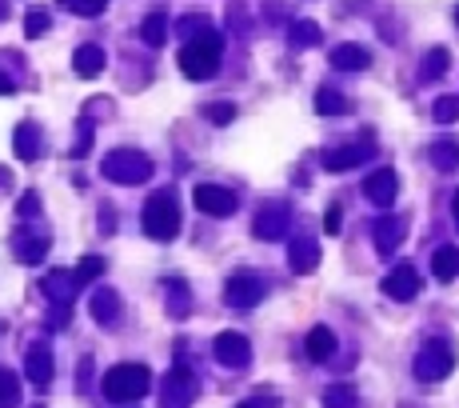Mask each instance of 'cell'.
<instances>
[{
	"mask_svg": "<svg viewBox=\"0 0 459 408\" xmlns=\"http://www.w3.org/2000/svg\"><path fill=\"white\" fill-rule=\"evenodd\" d=\"M447 64H452V53H447V48H431V53L423 56V64H420V76L423 81H436V76L447 72Z\"/></svg>",
	"mask_w": 459,
	"mask_h": 408,
	"instance_id": "28",
	"label": "cell"
},
{
	"mask_svg": "<svg viewBox=\"0 0 459 408\" xmlns=\"http://www.w3.org/2000/svg\"><path fill=\"white\" fill-rule=\"evenodd\" d=\"M140 225H144V233H148L152 241H176V233H180V208H176L172 189L152 192L148 204H144Z\"/></svg>",
	"mask_w": 459,
	"mask_h": 408,
	"instance_id": "3",
	"label": "cell"
},
{
	"mask_svg": "<svg viewBox=\"0 0 459 408\" xmlns=\"http://www.w3.org/2000/svg\"><path fill=\"white\" fill-rule=\"evenodd\" d=\"M220 53H224V45H220V32L192 37L188 45L180 48V72L192 76V81H208V76H216V68H220Z\"/></svg>",
	"mask_w": 459,
	"mask_h": 408,
	"instance_id": "2",
	"label": "cell"
},
{
	"mask_svg": "<svg viewBox=\"0 0 459 408\" xmlns=\"http://www.w3.org/2000/svg\"><path fill=\"white\" fill-rule=\"evenodd\" d=\"M196 393H200V388H196V377H192L184 364H176V369L164 377V401H168V404H188Z\"/></svg>",
	"mask_w": 459,
	"mask_h": 408,
	"instance_id": "15",
	"label": "cell"
},
{
	"mask_svg": "<svg viewBox=\"0 0 459 408\" xmlns=\"http://www.w3.org/2000/svg\"><path fill=\"white\" fill-rule=\"evenodd\" d=\"M363 197H368L376 208H392L399 197V176L396 168H376V173L363 181Z\"/></svg>",
	"mask_w": 459,
	"mask_h": 408,
	"instance_id": "9",
	"label": "cell"
},
{
	"mask_svg": "<svg viewBox=\"0 0 459 408\" xmlns=\"http://www.w3.org/2000/svg\"><path fill=\"white\" fill-rule=\"evenodd\" d=\"M328 401H331V404H339V401H355V393H352V388H331Z\"/></svg>",
	"mask_w": 459,
	"mask_h": 408,
	"instance_id": "40",
	"label": "cell"
},
{
	"mask_svg": "<svg viewBox=\"0 0 459 408\" xmlns=\"http://www.w3.org/2000/svg\"><path fill=\"white\" fill-rule=\"evenodd\" d=\"M455 369V344L444 336H431L420 344V353H415V377L428 380V385H436V380H444L447 372Z\"/></svg>",
	"mask_w": 459,
	"mask_h": 408,
	"instance_id": "4",
	"label": "cell"
},
{
	"mask_svg": "<svg viewBox=\"0 0 459 408\" xmlns=\"http://www.w3.org/2000/svg\"><path fill=\"white\" fill-rule=\"evenodd\" d=\"M404 236H407V217H384L376 225V244H380V252H396L399 244H404Z\"/></svg>",
	"mask_w": 459,
	"mask_h": 408,
	"instance_id": "21",
	"label": "cell"
},
{
	"mask_svg": "<svg viewBox=\"0 0 459 408\" xmlns=\"http://www.w3.org/2000/svg\"><path fill=\"white\" fill-rule=\"evenodd\" d=\"M204 116H208L212 124H228L236 116V105H228V100L224 105H204Z\"/></svg>",
	"mask_w": 459,
	"mask_h": 408,
	"instance_id": "36",
	"label": "cell"
},
{
	"mask_svg": "<svg viewBox=\"0 0 459 408\" xmlns=\"http://www.w3.org/2000/svg\"><path fill=\"white\" fill-rule=\"evenodd\" d=\"M45 252H48V236L45 233L32 236L29 228H21V233L13 236V257L21 260V265H40V260H45Z\"/></svg>",
	"mask_w": 459,
	"mask_h": 408,
	"instance_id": "16",
	"label": "cell"
},
{
	"mask_svg": "<svg viewBox=\"0 0 459 408\" xmlns=\"http://www.w3.org/2000/svg\"><path fill=\"white\" fill-rule=\"evenodd\" d=\"M288 265H292V272H312L320 265V244L312 236H296L288 244Z\"/></svg>",
	"mask_w": 459,
	"mask_h": 408,
	"instance_id": "17",
	"label": "cell"
},
{
	"mask_svg": "<svg viewBox=\"0 0 459 408\" xmlns=\"http://www.w3.org/2000/svg\"><path fill=\"white\" fill-rule=\"evenodd\" d=\"M316 108H320L324 116H344V113H352L347 97H344V92H336V89H320V92H316Z\"/></svg>",
	"mask_w": 459,
	"mask_h": 408,
	"instance_id": "27",
	"label": "cell"
},
{
	"mask_svg": "<svg viewBox=\"0 0 459 408\" xmlns=\"http://www.w3.org/2000/svg\"><path fill=\"white\" fill-rule=\"evenodd\" d=\"M0 401H4V404L21 401V385H16V377L8 369H0Z\"/></svg>",
	"mask_w": 459,
	"mask_h": 408,
	"instance_id": "34",
	"label": "cell"
},
{
	"mask_svg": "<svg viewBox=\"0 0 459 408\" xmlns=\"http://www.w3.org/2000/svg\"><path fill=\"white\" fill-rule=\"evenodd\" d=\"M420 288H423V280H420V272H415V265H396L392 272L384 276V293L392 296V301H415L420 296Z\"/></svg>",
	"mask_w": 459,
	"mask_h": 408,
	"instance_id": "10",
	"label": "cell"
},
{
	"mask_svg": "<svg viewBox=\"0 0 459 408\" xmlns=\"http://www.w3.org/2000/svg\"><path fill=\"white\" fill-rule=\"evenodd\" d=\"M24 32H29V37H45L48 32V13L45 8H32V13L24 16Z\"/></svg>",
	"mask_w": 459,
	"mask_h": 408,
	"instance_id": "33",
	"label": "cell"
},
{
	"mask_svg": "<svg viewBox=\"0 0 459 408\" xmlns=\"http://www.w3.org/2000/svg\"><path fill=\"white\" fill-rule=\"evenodd\" d=\"M192 200H196V208L204 217H232L236 212V192L224 189V184H196V192H192Z\"/></svg>",
	"mask_w": 459,
	"mask_h": 408,
	"instance_id": "7",
	"label": "cell"
},
{
	"mask_svg": "<svg viewBox=\"0 0 459 408\" xmlns=\"http://www.w3.org/2000/svg\"><path fill=\"white\" fill-rule=\"evenodd\" d=\"M455 24H459V8H455Z\"/></svg>",
	"mask_w": 459,
	"mask_h": 408,
	"instance_id": "45",
	"label": "cell"
},
{
	"mask_svg": "<svg viewBox=\"0 0 459 408\" xmlns=\"http://www.w3.org/2000/svg\"><path fill=\"white\" fill-rule=\"evenodd\" d=\"M180 32H184V37H204V32H212L208 29V16H184V21H180Z\"/></svg>",
	"mask_w": 459,
	"mask_h": 408,
	"instance_id": "37",
	"label": "cell"
},
{
	"mask_svg": "<svg viewBox=\"0 0 459 408\" xmlns=\"http://www.w3.org/2000/svg\"><path fill=\"white\" fill-rule=\"evenodd\" d=\"M100 388H104V396L113 404L144 401L152 388V372L144 369V364H116V369H108V377L100 380Z\"/></svg>",
	"mask_w": 459,
	"mask_h": 408,
	"instance_id": "1",
	"label": "cell"
},
{
	"mask_svg": "<svg viewBox=\"0 0 459 408\" xmlns=\"http://www.w3.org/2000/svg\"><path fill=\"white\" fill-rule=\"evenodd\" d=\"M288 225H292V212H288L284 204H268L252 228H256L260 241H280V236H288Z\"/></svg>",
	"mask_w": 459,
	"mask_h": 408,
	"instance_id": "14",
	"label": "cell"
},
{
	"mask_svg": "<svg viewBox=\"0 0 459 408\" xmlns=\"http://www.w3.org/2000/svg\"><path fill=\"white\" fill-rule=\"evenodd\" d=\"M431 272H436V280H455L459 276V249L452 244H444V249H436V257H431Z\"/></svg>",
	"mask_w": 459,
	"mask_h": 408,
	"instance_id": "24",
	"label": "cell"
},
{
	"mask_svg": "<svg viewBox=\"0 0 459 408\" xmlns=\"http://www.w3.org/2000/svg\"><path fill=\"white\" fill-rule=\"evenodd\" d=\"M116 317H121V296H116L113 288L100 285L96 293H92V320H96V325H104V328H113Z\"/></svg>",
	"mask_w": 459,
	"mask_h": 408,
	"instance_id": "18",
	"label": "cell"
},
{
	"mask_svg": "<svg viewBox=\"0 0 459 408\" xmlns=\"http://www.w3.org/2000/svg\"><path fill=\"white\" fill-rule=\"evenodd\" d=\"M304 353H308V361H316V364L331 361V353H336V333L324 325H316L308 333V340H304Z\"/></svg>",
	"mask_w": 459,
	"mask_h": 408,
	"instance_id": "22",
	"label": "cell"
},
{
	"mask_svg": "<svg viewBox=\"0 0 459 408\" xmlns=\"http://www.w3.org/2000/svg\"><path fill=\"white\" fill-rule=\"evenodd\" d=\"M140 37H144V45L148 48H160L168 40V16L164 13H152V16H144V24H140Z\"/></svg>",
	"mask_w": 459,
	"mask_h": 408,
	"instance_id": "25",
	"label": "cell"
},
{
	"mask_svg": "<svg viewBox=\"0 0 459 408\" xmlns=\"http://www.w3.org/2000/svg\"><path fill=\"white\" fill-rule=\"evenodd\" d=\"M168 309H172V317H188V288L180 285V280H168Z\"/></svg>",
	"mask_w": 459,
	"mask_h": 408,
	"instance_id": "30",
	"label": "cell"
},
{
	"mask_svg": "<svg viewBox=\"0 0 459 408\" xmlns=\"http://www.w3.org/2000/svg\"><path fill=\"white\" fill-rule=\"evenodd\" d=\"M96 276H104V260L100 257H84L80 265H76V280H80V285H88V280H96Z\"/></svg>",
	"mask_w": 459,
	"mask_h": 408,
	"instance_id": "32",
	"label": "cell"
},
{
	"mask_svg": "<svg viewBox=\"0 0 459 408\" xmlns=\"http://www.w3.org/2000/svg\"><path fill=\"white\" fill-rule=\"evenodd\" d=\"M288 40L292 45H320V24L316 21H296V24H288Z\"/></svg>",
	"mask_w": 459,
	"mask_h": 408,
	"instance_id": "29",
	"label": "cell"
},
{
	"mask_svg": "<svg viewBox=\"0 0 459 408\" xmlns=\"http://www.w3.org/2000/svg\"><path fill=\"white\" fill-rule=\"evenodd\" d=\"M40 293H45L53 304H72L76 293H80V280H76V272L53 268L45 280H40Z\"/></svg>",
	"mask_w": 459,
	"mask_h": 408,
	"instance_id": "13",
	"label": "cell"
},
{
	"mask_svg": "<svg viewBox=\"0 0 459 408\" xmlns=\"http://www.w3.org/2000/svg\"><path fill=\"white\" fill-rule=\"evenodd\" d=\"M8 181H13V176H8V168H0V189H4Z\"/></svg>",
	"mask_w": 459,
	"mask_h": 408,
	"instance_id": "42",
	"label": "cell"
},
{
	"mask_svg": "<svg viewBox=\"0 0 459 408\" xmlns=\"http://www.w3.org/2000/svg\"><path fill=\"white\" fill-rule=\"evenodd\" d=\"M24 372H29V380L37 388H48L53 385V377H56V364H53V348L48 344H32L29 348V356H24Z\"/></svg>",
	"mask_w": 459,
	"mask_h": 408,
	"instance_id": "12",
	"label": "cell"
},
{
	"mask_svg": "<svg viewBox=\"0 0 459 408\" xmlns=\"http://www.w3.org/2000/svg\"><path fill=\"white\" fill-rule=\"evenodd\" d=\"M224 301L232 304V309H256L263 301V280L252 268L232 272V276L224 280Z\"/></svg>",
	"mask_w": 459,
	"mask_h": 408,
	"instance_id": "6",
	"label": "cell"
},
{
	"mask_svg": "<svg viewBox=\"0 0 459 408\" xmlns=\"http://www.w3.org/2000/svg\"><path fill=\"white\" fill-rule=\"evenodd\" d=\"M100 173H104L108 181H116V184H144L152 176V160L144 157V152L116 149V152H108V157H104Z\"/></svg>",
	"mask_w": 459,
	"mask_h": 408,
	"instance_id": "5",
	"label": "cell"
},
{
	"mask_svg": "<svg viewBox=\"0 0 459 408\" xmlns=\"http://www.w3.org/2000/svg\"><path fill=\"white\" fill-rule=\"evenodd\" d=\"M431 165H436L439 173H455L459 168V144L455 140H436L431 144Z\"/></svg>",
	"mask_w": 459,
	"mask_h": 408,
	"instance_id": "26",
	"label": "cell"
},
{
	"mask_svg": "<svg viewBox=\"0 0 459 408\" xmlns=\"http://www.w3.org/2000/svg\"><path fill=\"white\" fill-rule=\"evenodd\" d=\"M13 92H16V84H13V81H8V76H4V72H0V97H13Z\"/></svg>",
	"mask_w": 459,
	"mask_h": 408,
	"instance_id": "41",
	"label": "cell"
},
{
	"mask_svg": "<svg viewBox=\"0 0 459 408\" xmlns=\"http://www.w3.org/2000/svg\"><path fill=\"white\" fill-rule=\"evenodd\" d=\"M339 217H344V208H339V204H331L328 217H324V233H339Z\"/></svg>",
	"mask_w": 459,
	"mask_h": 408,
	"instance_id": "39",
	"label": "cell"
},
{
	"mask_svg": "<svg viewBox=\"0 0 459 408\" xmlns=\"http://www.w3.org/2000/svg\"><path fill=\"white\" fill-rule=\"evenodd\" d=\"M212 356H216L224 369H244L252 361V344L244 333H220L216 344H212Z\"/></svg>",
	"mask_w": 459,
	"mask_h": 408,
	"instance_id": "8",
	"label": "cell"
},
{
	"mask_svg": "<svg viewBox=\"0 0 459 408\" xmlns=\"http://www.w3.org/2000/svg\"><path fill=\"white\" fill-rule=\"evenodd\" d=\"M72 72L84 76V81H96L100 72H104V48L100 45H80L72 56Z\"/></svg>",
	"mask_w": 459,
	"mask_h": 408,
	"instance_id": "19",
	"label": "cell"
},
{
	"mask_svg": "<svg viewBox=\"0 0 459 408\" xmlns=\"http://www.w3.org/2000/svg\"><path fill=\"white\" fill-rule=\"evenodd\" d=\"M4 16H8V4H4V0H0V21H4Z\"/></svg>",
	"mask_w": 459,
	"mask_h": 408,
	"instance_id": "43",
	"label": "cell"
},
{
	"mask_svg": "<svg viewBox=\"0 0 459 408\" xmlns=\"http://www.w3.org/2000/svg\"><path fill=\"white\" fill-rule=\"evenodd\" d=\"M431 113H436V121H439V124H452V121H459V97H439Z\"/></svg>",
	"mask_w": 459,
	"mask_h": 408,
	"instance_id": "31",
	"label": "cell"
},
{
	"mask_svg": "<svg viewBox=\"0 0 459 408\" xmlns=\"http://www.w3.org/2000/svg\"><path fill=\"white\" fill-rule=\"evenodd\" d=\"M16 212H21V220H32L40 212V197H37V192H24L21 204H16Z\"/></svg>",
	"mask_w": 459,
	"mask_h": 408,
	"instance_id": "38",
	"label": "cell"
},
{
	"mask_svg": "<svg viewBox=\"0 0 459 408\" xmlns=\"http://www.w3.org/2000/svg\"><path fill=\"white\" fill-rule=\"evenodd\" d=\"M371 157V136H363L360 144H339V149H328L324 152V168L328 173H347V168L363 165Z\"/></svg>",
	"mask_w": 459,
	"mask_h": 408,
	"instance_id": "11",
	"label": "cell"
},
{
	"mask_svg": "<svg viewBox=\"0 0 459 408\" xmlns=\"http://www.w3.org/2000/svg\"><path fill=\"white\" fill-rule=\"evenodd\" d=\"M13 144H16V157H21V160H37L40 152H45V132H40L32 121H24L21 129H16Z\"/></svg>",
	"mask_w": 459,
	"mask_h": 408,
	"instance_id": "20",
	"label": "cell"
},
{
	"mask_svg": "<svg viewBox=\"0 0 459 408\" xmlns=\"http://www.w3.org/2000/svg\"><path fill=\"white\" fill-rule=\"evenodd\" d=\"M371 64V56H368V48L363 45H336L331 48V68H339V72H347V68H368Z\"/></svg>",
	"mask_w": 459,
	"mask_h": 408,
	"instance_id": "23",
	"label": "cell"
},
{
	"mask_svg": "<svg viewBox=\"0 0 459 408\" xmlns=\"http://www.w3.org/2000/svg\"><path fill=\"white\" fill-rule=\"evenodd\" d=\"M455 225H459V192H455Z\"/></svg>",
	"mask_w": 459,
	"mask_h": 408,
	"instance_id": "44",
	"label": "cell"
},
{
	"mask_svg": "<svg viewBox=\"0 0 459 408\" xmlns=\"http://www.w3.org/2000/svg\"><path fill=\"white\" fill-rule=\"evenodd\" d=\"M64 8H72L76 16H96V13H104L108 8V0H61Z\"/></svg>",
	"mask_w": 459,
	"mask_h": 408,
	"instance_id": "35",
	"label": "cell"
}]
</instances>
